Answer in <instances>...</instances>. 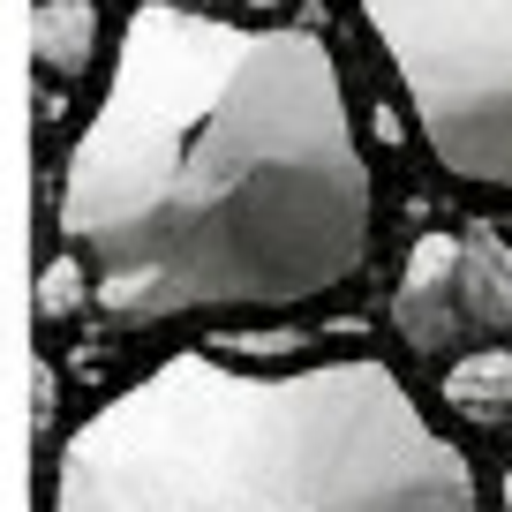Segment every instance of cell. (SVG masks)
I'll return each mask as SVG.
<instances>
[{
  "instance_id": "cell-1",
  "label": "cell",
  "mask_w": 512,
  "mask_h": 512,
  "mask_svg": "<svg viewBox=\"0 0 512 512\" xmlns=\"http://www.w3.org/2000/svg\"><path fill=\"white\" fill-rule=\"evenodd\" d=\"M377 189L302 23L144 0L61 166V241L106 324L302 309L369 264Z\"/></svg>"
},
{
  "instance_id": "cell-2",
  "label": "cell",
  "mask_w": 512,
  "mask_h": 512,
  "mask_svg": "<svg viewBox=\"0 0 512 512\" xmlns=\"http://www.w3.org/2000/svg\"><path fill=\"white\" fill-rule=\"evenodd\" d=\"M53 512H482L460 445L384 362L166 354L68 430Z\"/></svg>"
},
{
  "instance_id": "cell-3",
  "label": "cell",
  "mask_w": 512,
  "mask_h": 512,
  "mask_svg": "<svg viewBox=\"0 0 512 512\" xmlns=\"http://www.w3.org/2000/svg\"><path fill=\"white\" fill-rule=\"evenodd\" d=\"M437 166L512 196V0H362Z\"/></svg>"
},
{
  "instance_id": "cell-4",
  "label": "cell",
  "mask_w": 512,
  "mask_h": 512,
  "mask_svg": "<svg viewBox=\"0 0 512 512\" xmlns=\"http://www.w3.org/2000/svg\"><path fill=\"white\" fill-rule=\"evenodd\" d=\"M392 332L415 354L497 347L512 332V256L490 234H422L392 287Z\"/></svg>"
},
{
  "instance_id": "cell-5",
  "label": "cell",
  "mask_w": 512,
  "mask_h": 512,
  "mask_svg": "<svg viewBox=\"0 0 512 512\" xmlns=\"http://www.w3.org/2000/svg\"><path fill=\"white\" fill-rule=\"evenodd\" d=\"M31 61L53 83H83L98 61V8L91 0H38L31 8Z\"/></svg>"
},
{
  "instance_id": "cell-6",
  "label": "cell",
  "mask_w": 512,
  "mask_h": 512,
  "mask_svg": "<svg viewBox=\"0 0 512 512\" xmlns=\"http://www.w3.org/2000/svg\"><path fill=\"white\" fill-rule=\"evenodd\" d=\"M445 407L482 430H505L512 422V347H475L445 369Z\"/></svg>"
},
{
  "instance_id": "cell-7",
  "label": "cell",
  "mask_w": 512,
  "mask_h": 512,
  "mask_svg": "<svg viewBox=\"0 0 512 512\" xmlns=\"http://www.w3.org/2000/svg\"><path fill=\"white\" fill-rule=\"evenodd\" d=\"M76 302H83V264L76 256H53L46 272H38V309H46V317H68Z\"/></svg>"
},
{
  "instance_id": "cell-8",
  "label": "cell",
  "mask_w": 512,
  "mask_h": 512,
  "mask_svg": "<svg viewBox=\"0 0 512 512\" xmlns=\"http://www.w3.org/2000/svg\"><path fill=\"white\" fill-rule=\"evenodd\" d=\"M234 8H279V0H234Z\"/></svg>"
},
{
  "instance_id": "cell-9",
  "label": "cell",
  "mask_w": 512,
  "mask_h": 512,
  "mask_svg": "<svg viewBox=\"0 0 512 512\" xmlns=\"http://www.w3.org/2000/svg\"><path fill=\"white\" fill-rule=\"evenodd\" d=\"M505 512H512V475H505Z\"/></svg>"
}]
</instances>
